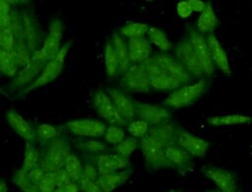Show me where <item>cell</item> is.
<instances>
[{"instance_id":"277c9868","label":"cell","mask_w":252,"mask_h":192,"mask_svg":"<svg viewBox=\"0 0 252 192\" xmlns=\"http://www.w3.org/2000/svg\"><path fill=\"white\" fill-rule=\"evenodd\" d=\"M20 9L23 21V39L26 42L31 54L40 50V44L44 42L43 32L40 25L30 6H24L21 3Z\"/></svg>"},{"instance_id":"1f68e13d","label":"cell","mask_w":252,"mask_h":192,"mask_svg":"<svg viewBox=\"0 0 252 192\" xmlns=\"http://www.w3.org/2000/svg\"><path fill=\"white\" fill-rule=\"evenodd\" d=\"M252 121V117L248 115L241 114H224L217 115L208 118V123L214 126H223V125H235L244 124Z\"/></svg>"},{"instance_id":"816d5d0a","label":"cell","mask_w":252,"mask_h":192,"mask_svg":"<svg viewBox=\"0 0 252 192\" xmlns=\"http://www.w3.org/2000/svg\"><path fill=\"white\" fill-rule=\"evenodd\" d=\"M187 1H188L193 12L201 13L206 7V2L201 1V0H187Z\"/></svg>"},{"instance_id":"2e32d148","label":"cell","mask_w":252,"mask_h":192,"mask_svg":"<svg viewBox=\"0 0 252 192\" xmlns=\"http://www.w3.org/2000/svg\"><path fill=\"white\" fill-rule=\"evenodd\" d=\"M107 93L122 117L128 123L133 121L137 116L136 100L132 99L125 91L117 88H109L107 89Z\"/></svg>"},{"instance_id":"f546056e","label":"cell","mask_w":252,"mask_h":192,"mask_svg":"<svg viewBox=\"0 0 252 192\" xmlns=\"http://www.w3.org/2000/svg\"><path fill=\"white\" fill-rule=\"evenodd\" d=\"M64 168L67 170L72 182L79 183L84 178V164L82 160L76 154H70L66 160Z\"/></svg>"},{"instance_id":"836d02e7","label":"cell","mask_w":252,"mask_h":192,"mask_svg":"<svg viewBox=\"0 0 252 192\" xmlns=\"http://www.w3.org/2000/svg\"><path fill=\"white\" fill-rule=\"evenodd\" d=\"M147 34L150 39V42L155 44L162 52H167L172 49L173 46L171 41L167 37L166 33L160 29L156 27H150V30Z\"/></svg>"},{"instance_id":"7a4b0ae2","label":"cell","mask_w":252,"mask_h":192,"mask_svg":"<svg viewBox=\"0 0 252 192\" xmlns=\"http://www.w3.org/2000/svg\"><path fill=\"white\" fill-rule=\"evenodd\" d=\"M71 45H72V41L69 40V41L65 42L61 46L58 54L46 63V65L44 66L40 75L36 78V80L32 84H31L28 88H26L24 91H22L21 96H25L39 87H42L44 85L52 83L55 79H57L64 68L65 58H66V55H67Z\"/></svg>"},{"instance_id":"484cf974","label":"cell","mask_w":252,"mask_h":192,"mask_svg":"<svg viewBox=\"0 0 252 192\" xmlns=\"http://www.w3.org/2000/svg\"><path fill=\"white\" fill-rule=\"evenodd\" d=\"M132 173L131 168H126L114 172H109L105 174H99L96 182L105 192H112L115 188L121 186L126 182Z\"/></svg>"},{"instance_id":"60d3db41","label":"cell","mask_w":252,"mask_h":192,"mask_svg":"<svg viewBox=\"0 0 252 192\" xmlns=\"http://www.w3.org/2000/svg\"><path fill=\"white\" fill-rule=\"evenodd\" d=\"M150 130V125L142 120V119H136L128 123L127 125V131L134 137L142 139L145 137Z\"/></svg>"},{"instance_id":"b9f144b4","label":"cell","mask_w":252,"mask_h":192,"mask_svg":"<svg viewBox=\"0 0 252 192\" xmlns=\"http://www.w3.org/2000/svg\"><path fill=\"white\" fill-rule=\"evenodd\" d=\"M11 12L12 5L10 0L0 1V31L10 28L11 26Z\"/></svg>"},{"instance_id":"7bdbcfd3","label":"cell","mask_w":252,"mask_h":192,"mask_svg":"<svg viewBox=\"0 0 252 192\" xmlns=\"http://www.w3.org/2000/svg\"><path fill=\"white\" fill-rule=\"evenodd\" d=\"M84 157V178L89 180L96 181L99 176L97 167L94 160V157L83 156Z\"/></svg>"},{"instance_id":"e0dca14e","label":"cell","mask_w":252,"mask_h":192,"mask_svg":"<svg viewBox=\"0 0 252 192\" xmlns=\"http://www.w3.org/2000/svg\"><path fill=\"white\" fill-rule=\"evenodd\" d=\"M179 128L180 126L170 120L150 127L147 136L161 147L166 148L176 143Z\"/></svg>"},{"instance_id":"f6af8a7d","label":"cell","mask_w":252,"mask_h":192,"mask_svg":"<svg viewBox=\"0 0 252 192\" xmlns=\"http://www.w3.org/2000/svg\"><path fill=\"white\" fill-rule=\"evenodd\" d=\"M40 192H54V190L57 188V185L50 173V171H47L45 176L42 178V180L37 185Z\"/></svg>"},{"instance_id":"f907efd6","label":"cell","mask_w":252,"mask_h":192,"mask_svg":"<svg viewBox=\"0 0 252 192\" xmlns=\"http://www.w3.org/2000/svg\"><path fill=\"white\" fill-rule=\"evenodd\" d=\"M79 191H80V186L78 183H75V182L64 184L62 186L57 187L54 190V192H79Z\"/></svg>"},{"instance_id":"83f0119b","label":"cell","mask_w":252,"mask_h":192,"mask_svg":"<svg viewBox=\"0 0 252 192\" xmlns=\"http://www.w3.org/2000/svg\"><path fill=\"white\" fill-rule=\"evenodd\" d=\"M218 26V18L210 1L206 2L205 9L200 13L197 21V30L201 33H212Z\"/></svg>"},{"instance_id":"cb8c5ba5","label":"cell","mask_w":252,"mask_h":192,"mask_svg":"<svg viewBox=\"0 0 252 192\" xmlns=\"http://www.w3.org/2000/svg\"><path fill=\"white\" fill-rule=\"evenodd\" d=\"M129 56L132 64H141L151 57L152 46L146 37L128 39Z\"/></svg>"},{"instance_id":"ee69618b","label":"cell","mask_w":252,"mask_h":192,"mask_svg":"<svg viewBox=\"0 0 252 192\" xmlns=\"http://www.w3.org/2000/svg\"><path fill=\"white\" fill-rule=\"evenodd\" d=\"M15 37L10 28L0 31V46L1 49L7 51H13L15 45Z\"/></svg>"},{"instance_id":"9a60e30c","label":"cell","mask_w":252,"mask_h":192,"mask_svg":"<svg viewBox=\"0 0 252 192\" xmlns=\"http://www.w3.org/2000/svg\"><path fill=\"white\" fill-rule=\"evenodd\" d=\"M63 30H64V23L60 19L54 18L50 22L48 34L45 37L43 45L40 49L48 60L54 58L58 54L61 48L60 42L62 38Z\"/></svg>"},{"instance_id":"8d00e7d4","label":"cell","mask_w":252,"mask_h":192,"mask_svg":"<svg viewBox=\"0 0 252 192\" xmlns=\"http://www.w3.org/2000/svg\"><path fill=\"white\" fill-rule=\"evenodd\" d=\"M36 134L37 143L39 144V147H41L51 139L59 136L60 132L55 126L51 124H40L36 128Z\"/></svg>"},{"instance_id":"c3c4849f","label":"cell","mask_w":252,"mask_h":192,"mask_svg":"<svg viewBox=\"0 0 252 192\" xmlns=\"http://www.w3.org/2000/svg\"><path fill=\"white\" fill-rule=\"evenodd\" d=\"M47 170H45L43 167H41L40 165L31 169L28 173H29V176L32 180V182L35 185H38L39 182L42 180V178L45 176Z\"/></svg>"},{"instance_id":"4fadbf2b","label":"cell","mask_w":252,"mask_h":192,"mask_svg":"<svg viewBox=\"0 0 252 192\" xmlns=\"http://www.w3.org/2000/svg\"><path fill=\"white\" fill-rule=\"evenodd\" d=\"M65 127L73 135L81 138H97L103 136L106 125L97 119H76L65 123Z\"/></svg>"},{"instance_id":"7c38bea8","label":"cell","mask_w":252,"mask_h":192,"mask_svg":"<svg viewBox=\"0 0 252 192\" xmlns=\"http://www.w3.org/2000/svg\"><path fill=\"white\" fill-rule=\"evenodd\" d=\"M188 35L195 50V53L202 65L205 76H213V74L215 73V64L211 58L207 38L195 28L190 29Z\"/></svg>"},{"instance_id":"5bb4252c","label":"cell","mask_w":252,"mask_h":192,"mask_svg":"<svg viewBox=\"0 0 252 192\" xmlns=\"http://www.w3.org/2000/svg\"><path fill=\"white\" fill-rule=\"evenodd\" d=\"M136 109L139 119L146 121L150 127L171 120V112L165 106L136 101Z\"/></svg>"},{"instance_id":"8fae6325","label":"cell","mask_w":252,"mask_h":192,"mask_svg":"<svg viewBox=\"0 0 252 192\" xmlns=\"http://www.w3.org/2000/svg\"><path fill=\"white\" fill-rule=\"evenodd\" d=\"M153 58L169 76L180 82L182 85H186L193 79L174 54L168 52L156 53L153 55Z\"/></svg>"},{"instance_id":"7dc6e473","label":"cell","mask_w":252,"mask_h":192,"mask_svg":"<svg viewBox=\"0 0 252 192\" xmlns=\"http://www.w3.org/2000/svg\"><path fill=\"white\" fill-rule=\"evenodd\" d=\"M80 190L82 192H105L100 185L94 180H89L86 178H83L79 183Z\"/></svg>"},{"instance_id":"9f6ffc18","label":"cell","mask_w":252,"mask_h":192,"mask_svg":"<svg viewBox=\"0 0 252 192\" xmlns=\"http://www.w3.org/2000/svg\"><path fill=\"white\" fill-rule=\"evenodd\" d=\"M181 192H182V191H181Z\"/></svg>"},{"instance_id":"f1b7e54d","label":"cell","mask_w":252,"mask_h":192,"mask_svg":"<svg viewBox=\"0 0 252 192\" xmlns=\"http://www.w3.org/2000/svg\"><path fill=\"white\" fill-rule=\"evenodd\" d=\"M1 73L6 77H15L19 73L20 64L13 51L0 49Z\"/></svg>"},{"instance_id":"9c48e42d","label":"cell","mask_w":252,"mask_h":192,"mask_svg":"<svg viewBox=\"0 0 252 192\" xmlns=\"http://www.w3.org/2000/svg\"><path fill=\"white\" fill-rule=\"evenodd\" d=\"M93 104L98 115L107 121L110 125L119 127L128 125V122L119 113L110 96L105 92L101 90L97 91L93 96Z\"/></svg>"},{"instance_id":"d590c367","label":"cell","mask_w":252,"mask_h":192,"mask_svg":"<svg viewBox=\"0 0 252 192\" xmlns=\"http://www.w3.org/2000/svg\"><path fill=\"white\" fill-rule=\"evenodd\" d=\"M13 182L21 189L22 192H40L38 186L32 182L29 173L20 168L14 172Z\"/></svg>"},{"instance_id":"681fc988","label":"cell","mask_w":252,"mask_h":192,"mask_svg":"<svg viewBox=\"0 0 252 192\" xmlns=\"http://www.w3.org/2000/svg\"><path fill=\"white\" fill-rule=\"evenodd\" d=\"M176 11H177V14L179 17L185 19V18H188L191 14H192V9L188 3V1H180L177 3V6H176Z\"/></svg>"},{"instance_id":"74e56055","label":"cell","mask_w":252,"mask_h":192,"mask_svg":"<svg viewBox=\"0 0 252 192\" xmlns=\"http://www.w3.org/2000/svg\"><path fill=\"white\" fill-rule=\"evenodd\" d=\"M13 52H14L21 67H25L27 64L30 63V61L32 59V54H31L26 42L24 41L23 37L20 39H17L15 41Z\"/></svg>"},{"instance_id":"5b68a950","label":"cell","mask_w":252,"mask_h":192,"mask_svg":"<svg viewBox=\"0 0 252 192\" xmlns=\"http://www.w3.org/2000/svg\"><path fill=\"white\" fill-rule=\"evenodd\" d=\"M49 60L45 57L41 50H37L32 55V59L29 64L23 67L19 73L13 78L9 87L13 89H21L23 87L28 88L32 84L37 76L40 75L44 66Z\"/></svg>"},{"instance_id":"603a6c76","label":"cell","mask_w":252,"mask_h":192,"mask_svg":"<svg viewBox=\"0 0 252 192\" xmlns=\"http://www.w3.org/2000/svg\"><path fill=\"white\" fill-rule=\"evenodd\" d=\"M207 42L210 49L211 58L216 66H218L220 71H222L225 75H230V66L228 62V58L225 50L222 48L220 42L217 38V36L212 32L207 35Z\"/></svg>"},{"instance_id":"d6a6232c","label":"cell","mask_w":252,"mask_h":192,"mask_svg":"<svg viewBox=\"0 0 252 192\" xmlns=\"http://www.w3.org/2000/svg\"><path fill=\"white\" fill-rule=\"evenodd\" d=\"M40 154L39 150L32 143H26L24 151V161L20 169L25 172H29L31 169L39 165Z\"/></svg>"},{"instance_id":"11a10c76","label":"cell","mask_w":252,"mask_h":192,"mask_svg":"<svg viewBox=\"0 0 252 192\" xmlns=\"http://www.w3.org/2000/svg\"><path fill=\"white\" fill-rule=\"evenodd\" d=\"M170 192H181V191H170Z\"/></svg>"},{"instance_id":"4dcf8cb0","label":"cell","mask_w":252,"mask_h":192,"mask_svg":"<svg viewBox=\"0 0 252 192\" xmlns=\"http://www.w3.org/2000/svg\"><path fill=\"white\" fill-rule=\"evenodd\" d=\"M104 63L107 76L110 78L116 77L119 68V61L110 38L106 40L104 46Z\"/></svg>"},{"instance_id":"d6986e66","label":"cell","mask_w":252,"mask_h":192,"mask_svg":"<svg viewBox=\"0 0 252 192\" xmlns=\"http://www.w3.org/2000/svg\"><path fill=\"white\" fill-rule=\"evenodd\" d=\"M203 173L210 178L221 192H236V176L233 172L216 166H206Z\"/></svg>"},{"instance_id":"bcb514c9","label":"cell","mask_w":252,"mask_h":192,"mask_svg":"<svg viewBox=\"0 0 252 192\" xmlns=\"http://www.w3.org/2000/svg\"><path fill=\"white\" fill-rule=\"evenodd\" d=\"M50 173H51V175H52V177H53L57 187L72 182L71 178H70V176H69V174L67 172V170L64 167L56 169L54 171H50Z\"/></svg>"},{"instance_id":"d4e9b609","label":"cell","mask_w":252,"mask_h":192,"mask_svg":"<svg viewBox=\"0 0 252 192\" xmlns=\"http://www.w3.org/2000/svg\"><path fill=\"white\" fill-rule=\"evenodd\" d=\"M73 145L82 152L83 156H90L94 157L106 152H109L108 146L95 138H81L77 137L76 139L72 140Z\"/></svg>"},{"instance_id":"db71d44e","label":"cell","mask_w":252,"mask_h":192,"mask_svg":"<svg viewBox=\"0 0 252 192\" xmlns=\"http://www.w3.org/2000/svg\"><path fill=\"white\" fill-rule=\"evenodd\" d=\"M206 192H221V191H220V190H215V189H212V190H208V191H206Z\"/></svg>"},{"instance_id":"ffe728a7","label":"cell","mask_w":252,"mask_h":192,"mask_svg":"<svg viewBox=\"0 0 252 192\" xmlns=\"http://www.w3.org/2000/svg\"><path fill=\"white\" fill-rule=\"evenodd\" d=\"M175 144L188 152L192 157L198 158L205 156L209 149V143L206 140L189 133L181 127L178 130Z\"/></svg>"},{"instance_id":"8992f818","label":"cell","mask_w":252,"mask_h":192,"mask_svg":"<svg viewBox=\"0 0 252 192\" xmlns=\"http://www.w3.org/2000/svg\"><path fill=\"white\" fill-rule=\"evenodd\" d=\"M174 55L186 68L192 78H201L205 76L202 65L195 53L189 35H184L174 46Z\"/></svg>"},{"instance_id":"4316f807","label":"cell","mask_w":252,"mask_h":192,"mask_svg":"<svg viewBox=\"0 0 252 192\" xmlns=\"http://www.w3.org/2000/svg\"><path fill=\"white\" fill-rule=\"evenodd\" d=\"M110 39L113 43V46L119 61V68L116 76L118 77V76H121L132 65L130 56H129L128 43L120 33H113Z\"/></svg>"},{"instance_id":"44dd1931","label":"cell","mask_w":252,"mask_h":192,"mask_svg":"<svg viewBox=\"0 0 252 192\" xmlns=\"http://www.w3.org/2000/svg\"><path fill=\"white\" fill-rule=\"evenodd\" d=\"M6 118L11 128L23 138L26 143H37L36 129H33L32 125L15 109L10 108L6 113Z\"/></svg>"},{"instance_id":"f35d334b","label":"cell","mask_w":252,"mask_h":192,"mask_svg":"<svg viewBox=\"0 0 252 192\" xmlns=\"http://www.w3.org/2000/svg\"><path fill=\"white\" fill-rule=\"evenodd\" d=\"M138 147H139V141L134 137H128V138H125L118 145L113 146V149L116 154L128 159Z\"/></svg>"},{"instance_id":"ba28073f","label":"cell","mask_w":252,"mask_h":192,"mask_svg":"<svg viewBox=\"0 0 252 192\" xmlns=\"http://www.w3.org/2000/svg\"><path fill=\"white\" fill-rule=\"evenodd\" d=\"M120 86L132 93H147L152 88L151 80L140 64H132L120 76Z\"/></svg>"},{"instance_id":"52a82bcc","label":"cell","mask_w":252,"mask_h":192,"mask_svg":"<svg viewBox=\"0 0 252 192\" xmlns=\"http://www.w3.org/2000/svg\"><path fill=\"white\" fill-rule=\"evenodd\" d=\"M148 74L151 80V86L158 91H171L176 90L184 85L169 76L151 56L146 61L140 64Z\"/></svg>"},{"instance_id":"ac0fdd59","label":"cell","mask_w":252,"mask_h":192,"mask_svg":"<svg viewBox=\"0 0 252 192\" xmlns=\"http://www.w3.org/2000/svg\"><path fill=\"white\" fill-rule=\"evenodd\" d=\"M94 160L97 167L99 174H105L128 168L131 163L128 159L116 154L106 152L94 157Z\"/></svg>"},{"instance_id":"7402d4cb","label":"cell","mask_w":252,"mask_h":192,"mask_svg":"<svg viewBox=\"0 0 252 192\" xmlns=\"http://www.w3.org/2000/svg\"><path fill=\"white\" fill-rule=\"evenodd\" d=\"M165 157L171 168H175L179 173L184 174L192 169L193 160L192 156L177 144H172L164 148Z\"/></svg>"},{"instance_id":"f5cc1de1","label":"cell","mask_w":252,"mask_h":192,"mask_svg":"<svg viewBox=\"0 0 252 192\" xmlns=\"http://www.w3.org/2000/svg\"><path fill=\"white\" fill-rule=\"evenodd\" d=\"M0 192H8V186L3 179L0 181Z\"/></svg>"},{"instance_id":"ab89813d","label":"cell","mask_w":252,"mask_h":192,"mask_svg":"<svg viewBox=\"0 0 252 192\" xmlns=\"http://www.w3.org/2000/svg\"><path fill=\"white\" fill-rule=\"evenodd\" d=\"M102 137L107 144L115 146L125 139V131L122 129V127L109 125L108 127H106V130Z\"/></svg>"},{"instance_id":"e575fe53","label":"cell","mask_w":252,"mask_h":192,"mask_svg":"<svg viewBox=\"0 0 252 192\" xmlns=\"http://www.w3.org/2000/svg\"><path fill=\"white\" fill-rule=\"evenodd\" d=\"M150 26L143 23H128L119 30V33L125 38H140L145 37V34L148 33Z\"/></svg>"},{"instance_id":"30bf717a","label":"cell","mask_w":252,"mask_h":192,"mask_svg":"<svg viewBox=\"0 0 252 192\" xmlns=\"http://www.w3.org/2000/svg\"><path fill=\"white\" fill-rule=\"evenodd\" d=\"M139 147L145 159L146 165L151 170L170 167L165 157L164 148L153 141L147 135L139 140Z\"/></svg>"},{"instance_id":"6da1fadb","label":"cell","mask_w":252,"mask_h":192,"mask_svg":"<svg viewBox=\"0 0 252 192\" xmlns=\"http://www.w3.org/2000/svg\"><path fill=\"white\" fill-rule=\"evenodd\" d=\"M71 153L69 140L60 134L39 147V165L47 171H54L62 168Z\"/></svg>"},{"instance_id":"3957f363","label":"cell","mask_w":252,"mask_h":192,"mask_svg":"<svg viewBox=\"0 0 252 192\" xmlns=\"http://www.w3.org/2000/svg\"><path fill=\"white\" fill-rule=\"evenodd\" d=\"M207 90V81L201 79L200 81L191 84L184 85L176 90H174L163 101L162 104L169 106L171 108H182L191 105Z\"/></svg>"}]
</instances>
